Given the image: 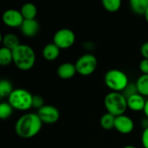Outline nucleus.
I'll return each instance as SVG.
<instances>
[{
    "instance_id": "1",
    "label": "nucleus",
    "mask_w": 148,
    "mask_h": 148,
    "mask_svg": "<svg viewBox=\"0 0 148 148\" xmlns=\"http://www.w3.org/2000/svg\"><path fill=\"white\" fill-rule=\"evenodd\" d=\"M42 124L37 114L28 113L18 118L15 125V131L20 138L30 139L39 134Z\"/></svg>"
},
{
    "instance_id": "2",
    "label": "nucleus",
    "mask_w": 148,
    "mask_h": 148,
    "mask_svg": "<svg viewBox=\"0 0 148 148\" xmlns=\"http://www.w3.org/2000/svg\"><path fill=\"white\" fill-rule=\"evenodd\" d=\"M13 62L16 67L22 71L31 69L36 63V53L34 49L27 44H20L12 50Z\"/></svg>"
},
{
    "instance_id": "3",
    "label": "nucleus",
    "mask_w": 148,
    "mask_h": 148,
    "mask_svg": "<svg viewBox=\"0 0 148 148\" xmlns=\"http://www.w3.org/2000/svg\"><path fill=\"white\" fill-rule=\"evenodd\" d=\"M104 106L108 113L115 117L125 114L127 108V98L119 92H110L104 98Z\"/></svg>"
},
{
    "instance_id": "4",
    "label": "nucleus",
    "mask_w": 148,
    "mask_h": 148,
    "mask_svg": "<svg viewBox=\"0 0 148 148\" xmlns=\"http://www.w3.org/2000/svg\"><path fill=\"white\" fill-rule=\"evenodd\" d=\"M104 82L106 86L111 89V92L121 93L128 85L129 81L125 72L121 69H113L105 74Z\"/></svg>"
},
{
    "instance_id": "5",
    "label": "nucleus",
    "mask_w": 148,
    "mask_h": 148,
    "mask_svg": "<svg viewBox=\"0 0 148 148\" xmlns=\"http://www.w3.org/2000/svg\"><path fill=\"white\" fill-rule=\"evenodd\" d=\"M33 95L24 88H15L8 97V102L16 110L26 111L32 108Z\"/></svg>"
},
{
    "instance_id": "6",
    "label": "nucleus",
    "mask_w": 148,
    "mask_h": 148,
    "mask_svg": "<svg viewBox=\"0 0 148 148\" xmlns=\"http://www.w3.org/2000/svg\"><path fill=\"white\" fill-rule=\"evenodd\" d=\"M76 71L82 76L92 75L98 66L97 58L92 54H84L80 56L75 63Z\"/></svg>"
},
{
    "instance_id": "7",
    "label": "nucleus",
    "mask_w": 148,
    "mask_h": 148,
    "mask_svg": "<svg viewBox=\"0 0 148 148\" xmlns=\"http://www.w3.org/2000/svg\"><path fill=\"white\" fill-rule=\"evenodd\" d=\"M75 42V35L73 30L68 28L58 29L53 36V42L60 49H66L70 48Z\"/></svg>"
},
{
    "instance_id": "8",
    "label": "nucleus",
    "mask_w": 148,
    "mask_h": 148,
    "mask_svg": "<svg viewBox=\"0 0 148 148\" xmlns=\"http://www.w3.org/2000/svg\"><path fill=\"white\" fill-rule=\"evenodd\" d=\"M36 114L42 123L49 125L55 124L60 118L59 110L52 105H44L42 108L37 110Z\"/></svg>"
},
{
    "instance_id": "9",
    "label": "nucleus",
    "mask_w": 148,
    "mask_h": 148,
    "mask_svg": "<svg viewBox=\"0 0 148 148\" xmlns=\"http://www.w3.org/2000/svg\"><path fill=\"white\" fill-rule=\"evenodd\" d=\"M3 22L6 26L11 28H20L23 24L24 18L20 10L10 9L3 12Z\"/></svg>"
},
{
    "instance_id": "10",
    "label": "nucleus",
    "mask_w": 148,
    "mask_h": 148,
    "mask_svg": "<svg viewBox=\"0 0 148 148\" xmlns=\"http://www.w3.org/2000/svg\"><path fill=\"white\" fill-rule=\"evenodd\" d=\"M114 128L121 134H129L134 129V122L129 116L122 114L115 118Z\"/></svg>"
},
{
    "instance_id": "11",
    "label": "nucleus",
    "mask_w": 148,
    "mask_h": 148,
    "mask_svg": "<svg viewBox=\"0 0 148 148\" xmlns=\"http://www.w3.org/2000/svg\"><path fill=\"white\" fill-rule=\"evenodd\" d=\"M20 29L24 36L34 37L35 36L37 35L40 29V25H39V23L36 19L24 20L23 24L20 27Z\"/></svg>"
},
{
    "instance_id": "12",
    "label": "nucleus",
    "mask_w": 148,
    "mask_h": 148,
    "mask_svg": "<svg viewBox=\"0 0 148 148\" xmlns=\"http://www.w3.org/2000/svg\"><path fill=\"white\" fill-rule=\"evenodd\" d=\"M57 75L62 80H69L73 78L77 73L75 65L71 62L62 63L57 68Z\"/></svg>"
},
{
    "instance_id": "13",
    "label": "nucleus",
    "mask_w": 148,
    "mask_h": 148,
    "mask_svg": "<svg viewBox=\"0 0 148 148\" xmlns=\"http://www.w3.org/2000/svg\"><path fill=\"white\" fill-rule=\"evenodd\" d=\"M127 108L134 112H140L144 111L147 100L144 96L140 95L139 93L136 95H134L127 99Z\"/></svg>"
},
{
    "instance_id": "14",
    "label": "nucleus",
    "mask_w": 148,
    "mask_h": 148,
    "mask_svg": "<svg viewBox=\"0 0 148 148\" xmlns=\"http://www.w3.org/2000/svg\"><path fill=\"white\" fill-rule=\"evenodd\" d=\"M60 50L54 42L48 43L42 49V56L47 61H55L59 57Z\"/></svg>"
},
{
    "instance_id": "15",
    "label": "nucleus",
    "mask_w": 148,
    "mask_h": 148,
    "mask_svg": "<svg viewBox=\"0 0 148 148\" xmlns=\"http://www.w3.org/2000/svg\"><path fill=\"white\" fill-rule=\"evenodd\" d=\"M129 6L136 15L145 16L148 8V0H130Z\"/></svg>"
},
{
    "instance_id": "16",
    "label": "nucleus",
    "mask_w": 148,
    "mask_h": 148,
    "mask_svg": "<svg viewBox=\"0 0 148 148\" xmlns=\"http://www.w3.org/2000/svg\"><path fill=\"white\" fill-rule=\"evenodd\" d=\"M2 43L3 47L10 49L13 50L21 43L19 42V38L13 33H6L2 36Z\"/></svg>"
},
{
    "instance_id": "17",
    "label": "nucleus",
    "mask_w": 148,
    "mask_h": 148,
    "mask_svg": "<svg viewBox=\"0 0 148 148\" xmlns=\"http://www.w3.org/2000/svg\"><path fill=\"white\" fill-rule=\"evenodd\" d=\"M24 20H31L36 19L37 15V9L36 6L32 3H24L20 10Z\"/></svg>"
},
{
    "instance_id": "18",
    "label": "nucleus",
    "mask_w": 148,
    "mask_h": 148,
    "mask_svg": "<svg viewBox=\"0 0 148 148\" xmlns=\"http://www.w3.org/2000/svg\"><path fill=\"white\" fill-rule=\"evenodd\" d=\"M135 83L139 94L144 97H148V75H141Z\"/></svg>"
},
{
    "instance_id": "19",
    "label": "nucleus",
    "mask_w": 148,
    "mask_h": 148,
    "mask_svg": "<svg viewBox=\"0 0 148 148\" xmlns=\"http://www.w3.org/2000/svg\"><path fill=\"white\" fill-rule=\"evenodd\" d=\"M115 116L109 114V113H106L104 114L101 120H100V124L101 127L105 129V130H111L113 128H114V123H115Z\"/></svg>"
},
{
    "instance_id": "20",
    "label": "nucleus",
    "mask_w": 148,
    "mask_h": 148,
    "mask_svg": "<svg viewBox=\"0 0 148 148\" xmlns=\"http://www.w3.org/2000/svg\"><path fill=\"white\" fill-rule=\"evenodd\" d=\"M13 62V53L12 50L5 47L0 49V65L8 66Z\"/></svg>"
},
{
    "instance_id": "21",
    "label": "nucleus",
    "mask_w": 148,
    "mask_h": 148,
    "mask_svg": "<svg viewBox=\"0 0 148 148\" xmlns=\"http://www.w3.org/2000/svg\"><path fill=\"white\" fill-rule=\"evenodd\" d=\"M14 91L12 83L7 79H2L0 81V97L8 98Z\"/></svg>"
},
{
    "instance_id": "22",
    "label": "nucleus",
    "mask_w": 148,
    "mask_h": 148,
    "mask_svg": "<svg viewBox=\"0 0 148 148\" xmlns=\"http://www.w3.org/2000/svg\"><path fill=\"white\" fill-rule=\"evenodd\" d=\"M101 3L103 8L108 12H116L121 7V0H102Z\"/></svg>"
},
{
    "instance_id": "23",
    "label": "nucleus",
    "mask_w": 148,
    "mask_h": 148,
    "mask_svg": "<svg viewBox=\"0 0 148 148\" xmlns=\"http://www.w3.org/2000/svg\"><path fill=\"white\" fill-rule=\"evenodd\" d=\"M13 108L8 101H2L0 104V119L1 120H7L9 119L12 113Z\"/></svg>"
},
{
    "instance_id": "24",
    "label": "nucleus",
    "mask_w": 148,
    "mask_h": 148,
    "mask_svg": "<svg viewBox=\"0 0 148 148\" xmlns=\"http://www.w3.org/2000/svg\"><path fill=\"white\" fill-rule=\"evenodd\" d=\"M138 88H137V86H136V83H131L129 82L128 85L126 87V88L121 92V94L127 99L129 98L130 96L134 95H136L138 94Z\"/></svg>"
},
{
    "instance_id": "25",
    "label": "nucleus",
    "mask_w": 148,
    "mask_h": 148,
    "mask_svg": "<svg viewBox=\"0 0 148 148\" xmlns=\"http://www.w3.org/2000/svg\"><path fill=\"white\" fill-rule=\"evenodd\" d=\"M44 100L41 95H34L33 96V102H32V108H36L39 110L44 106Z\"/></svg>"
},
{
    "instance_id": "26",
    "label": "nucleus",
    "mask_w": 148,
    "mask_h": 148,
    "mask_svg": "<svg viewBox=\"0 0 148 148\" xmlns=\"http://www.w3.org/2000/svg\"><path fill=\"white\" fill-rule=\"evenodd\" d=\"M139 68L142 75H148V59H142L140 62Z\"/></svg>"
},
{
    "instance_id": "27",
    "label": "nucleus",
    "mask_w": 148,
    "mask_h": 148,
    "mask_svg": "<svg viewBox=\"0 0 148 148\" xmlns=\"http://www.w3.org/2000/svg\"><path fill=\"white\" fill-rule=\"evenodd\" d=\"M141 144L144 148H148V128L143 130L141 134Z\"/></svg>"
},
{
    "instance_id": "28",
    "label": "nucleus",
    "mask_w": 148,
    "mask_h": 148,
    "mask_svg": "<svg viewBox=\"0 0 148 148\" xmlns=\"http://www.w3.org/2000/svg\"><path fill=\"white\" fill-rule=\"evenodd\" d=\"M140 53L143 56V59H148V42L142 44L140 48Z\"/></svg>"
},
{
    "instance_id": "29",
    "label": "nucleus",
    "mask_w": 148,
    "mask_h": 148,
    "mask_svg": "<svg viewBox=\"0 0 148 148\" xmlns=\"http://www.w3.org/2000/svg\"><path fill=\"white\" fill-rule=\"evenodd\" d=\"M141 125H142V127H143V128L144 129H146V128H148V119L146 117V118H144L142 121H141Z\"/></svg>"
},
{
    "instance_id": "30",
    "label": "nucleus",
    "mask_w": 148,
    "mask_h": 148,
    "mask_svg": "<svg viewBox=\"0 0 148 148\" xmlns=\"http://www.w3.org/2000/svg\"><path fill=\"white\" fill-rule=\"evenodd\" d=\"M144 114L146 115V117L148 119V99L147 100V102H146V106H145V108H144Z\"/></svg>"
},
{
    "instance_id": "31",
    "label": "nucleus",
    "mask_w": 148,
    "mask_h": 148,
    "mask_svg": "<svg viewBox=\"0 0 148 148\" xmlns=\"http://www.w3.org/2000/svg\"><path fill=\"white\" fill-rule=\"evenodd\" d=\"M123 148H137L134 146H132V145H127V146H125Z\"/></svg>"
},
{
    "instance_id": "32",
    "label": "nucleus",
    "mask_w": 148,
    "mask_h": 148,
    "mask_svg": "<svg viewBox=\"0 0 148 148\" xmlns=\"http://www.w3.org/2000/svg\"><path fill=\"white\" fill-rule=\"evenodd\" d=\"M145 18H146L147 22L148 23V8H147V12H146V14H145Z\"/></svg>"
}]
</instances>
